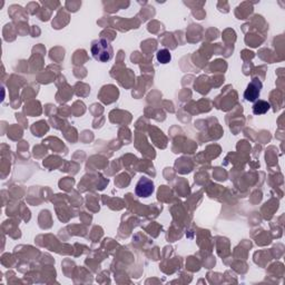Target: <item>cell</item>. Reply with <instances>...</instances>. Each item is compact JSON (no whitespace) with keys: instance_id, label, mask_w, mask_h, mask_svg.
<instances>
[{"instance_id":"1","label":"cell","mask_w":285,"mask_h":285,"mask_svg":"<svg viewBox=\"0 0 285 285\" xmlns=\"http://www.w3.org/2000/svg\"><path fill=\"white\" fill-rule=\"evenodd\" d=\"M92 55L97 61L101 62H107L110 61L113 55H114V51L111 43L107 39H97L93 42L92 44Z\"/></svg>"},{"instance_id":"2","label":"cell","mask_w":285,"mask_h":285,"mask_svg":"<svg viewBox=\"0 0 285 285\" xmlns=\"http://www.w3.org/2000/svg\"><path fill=\"white\" fill-rule=\"evenodd\" d=\"M262 87H263L262 81L259 78H253L251 83L248 84L247 88L245 89L244 98H245L247 102H256L260 97Z\"/></svg>"},{"instance_id":"3","label":"cell","mask_w":285,"mask_h":285,"mask_svg":"<svg viewBox=\"0 0 285 285\" xmlns=\"http://www.w3.org/2000/svg\"><path fill=\"white\" fill-rule=\"evenodd\" d=\"M154 183L152 179H149L147 177H142L138 180V183L136 185V188H135V193L138 197H149L154 193Z\"/></svg>"},{"instance_id":"4","label":"cell","mask_w":285,"mask_h":285,"mask_svg":"<svg viewBox=\"0 0 285 285\" xmlns=\"http://www.w3.org/2000/svg\"><path fill=\"white\" fill-rule=\"evenodd\" d=\"M271 108L270 103L265 101H256V103L253 106V113L255 115H263L266 112H269Z\"/></svg>"},{"instance_id":"5","label":"cell","mask_w":285,"mask_h":285,"mask_svg":"<svg viewBox=\"0 0 285 285\" xmlns=\"http://www.w3.org/2000/svg\"><path fill=\"white\" fill-rule=\"evenodd\" d=\"M156 57L161 64H167V62H170L171 59V53L170 51H167V49H161V51H158Z\"/></svg>"}]
</instances>
